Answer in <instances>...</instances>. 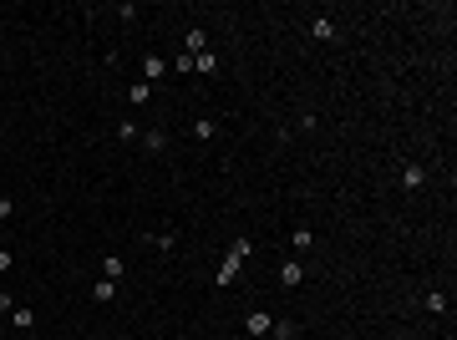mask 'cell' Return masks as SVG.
<instances>
[{
	"label": "cell",
	"mask_w": 457,
	"mask_h": 340,
	"mask_svg": "<svg viewBox=\"0 0 457 340\" xmlns=\"http://www.w3.org/2000/svg\"><path fill=\"white\" fill-rule=\"evenodd\" d=\"M249 254H254V244H249V239H234V244H229V254H224V264H219V274H213V285H219V290H224V285H234V274H239V264H244Z\"/></svg>",
	"instance_id": "6da1fadb"
},
{
	"label": "cell",
	"mask_w": 457,
	"mask_h": 340,
	"mask_svg": "<svg viewBox=\"0 0 457 340\" xmlns=\"http://www.w3.org/2000/svg\"><path fill=\"white\" fill-rule=\"evenodd\" d=\"M427 168L422 163H402V188H406V193H417V188H427Z\"/></svg>",
	"instance_id": "7a4b0ae2"
},
{
	"label": "cell",
	"mask_w": 457,
	"mask_h": 340,
	"mask_svg": "<svg viewBox=\"0 0 457 340\" xmlns=\"http://www.w3.org/2000/svg\"><path fill=\"white\" fill-rule=\"evenodd\" d=\"M279 285H285V290H300V285H305V264H300V259H285V264H279Z\"/></svg>",
	"instance_id": "3957f363"
},
{
	"label": "cell",
	"mask_w": 457,
	"mask_h": 340,
	"mask_svg": "<svg viewBox=\"0 0 457 340\" xmlns=\"http://www.w3.org/2000/svg\"><path fill=\"white\" fill-rule=\"evenodd\" d=\"M143 239L158 249V254H173V249H178V229H158V233H143Z\"/></svg>",
	"instance_id": "277c9868"
},
{
	"label": "cell",
	"mask_w": 457,
	"mask_h": 340,
	"mask_svg": "<svg viewBox=\"0 0 457 340\" xmlns=\"http://www.w3.org/2000/svg\"><path fill=\"white\" fill-rule=\"evenodd\" d=\"M310 36H315V41H340V26H336L331 15H315V20H310Z\"/></svg>",
	"instance_id": "5b68a950"
},
{
	"label": "cell",
	"mask_w": 457,
	"mask_h": 340,
	"mask_svg": "<svg viewBox=\"0 0 457 340\" xmlns=\"http://www.w3.org/2000/svg\"><path fill=\"white\" fill-rule=\"evenodd\" d=\"M138 142L147 147V153H168V132H163V127H147V132H138Z\"/></svg>",
	"instance_id": "8992f818"
},
{
	"label": "cell",
	"mask_w": 457,
	"mask_h": 340,
	"mask_svg": "<svg viewBox=\"0 0 457 340\" xmlns=\"http://www.w3.org/2000/svg\"><path fill=\"white\" fill-rule=\"evenodd\" d=\"M6 320H11L20 335H31V330H36V315H31V305H15V310L6 315Z\"/></svg>",
	"instance_id": "52a82bcc"
},
{
	"label": "cell",
	"mask_w": 457,
	"mask_h": 340,
	"mask_svg": "<svg viewBox=\"0 0 457 340\" xmlns=\"http://www.w3.org/2000/svg\"><path fill=\"white\" fill-rule=\"evenodd\" d=\"M447 305H452L447 290H427V294H422V310H427V315H447Z\"/></svg>",
	"instance_id": "ba28073f"
},
{
	"label": "cell",
	"mask_w": 457,
	"mask_h": 340,
	"mask_svg": "<svg viewBox=\"0 0 457 340\" xmlns=\"http://www.w3.org/2000/svg\"><path fill=\"white\" fill-rule=\"evenodd\" d=\"M270 325H274V320H270L265 310H249V315H244V330H249V340H254V335H270Z\"/></svg>",
	"instance_id": "9c48e42d"
},
{
	"label": "cell",
	"mask_w": 457,
	"mask_h": 340,
	"mask_svg": "<svg viewBox=\"0 0 457 340\" xmlns=\"http://www.w3.org/2000/svg\"><path fill=\"white\" fill-rule=\"evenodd\" d=\"M163 72H168L163 56H147V61H143V81H147V87H152V81H163Z\"/></svg>",
	"instance_id": "30bf717a"
},
{
	"label": "cell",
	"mask_w": 457,
	"mask_h": 340,
	"mask_svg": "<svg viewBox=\"0 0 457 340\" xmlns=\"http://www.w3.org/2000/svg\"><path fill=\"white\" fill-rule=\"evenodd\" d=\"M122 274H127V264L117 259V254H107V259H102V280H117L122 285Z\"/></svg>",
	"instance_id": "8fae6325"
},
{
	"label": "cell",
	"mask_w": 457,
	"mask_h": 340,
	"mask_svg": "<svg viewBox=\"0 0 457 340\" xmlns=\"http://www.w3.org/2000/svg\"><path fill=\"white\" fill-rule=\"evenodd\" d=\"M300 335V320H274L270 325V340H295Z\"/></svg>",
	"instance_id": "7c38bea8"
},
{
	"label": "cell",
	"mask_w": 457,
	"mask_h": 340,
	"mask_svg": "<svg viewBox=\"0 0 457 340\" xmlns=\"http://www.w3.org/2000/svg\"><path fill=\"white\" fill-rule=\"evenodd\" d=\"M92 300H97V305L117 300V280H97V285H92Z\"/></svg>",
	"instance_id": "4fadbf2b"
},
{
	"label": "cell",
	"mask_w": 457,
	"mask_h": 340,
	"mask_svg": "<svg viewBox=\"0 0 457 340\" xmlns=\"http://www.w3.org/2000/svg\"><path fill=\"white\" fill-rule=\"evenodd\" d=\"M127 102H133V107H147V102H152V87H147V81H133V87H127Z\"/></svg>",
	"instance_id": "5bb4252c"
},
{
	"label": "cell",
	"mask_w": 457,
	"mask_h": 340,
	"mask_svg": "<svg viewBox=\"0 0 457 340\" xmlns=\"http://www.w3.org/2000/svg\"><path fill=\"white\" fill-rule=\"evenodd\" d=\"M193 72H204V76H213V72H219V56H208V51H199V56H193Z\"/></svg>",
	"instance_id": "9a60e30c"
},
{
	"label": "cell",
	"mask_w": 457,
	"mask_h": 340,
	"mask_svg": "<svg viewBox=\"0 0 457 340\" xmlns=\"http://www.w3.org/2000/svg\"><path fill=\"white\" fill-rule=\"evenodd\" d=\"M193 137H219V122H213V117H199V122H193Z\"/></svg>",
	"instance_id": "2e32d148"
},
{
	"label": "cell",
	"mask_w": 457,
	"mask_h": 340,
	"mask_svg": "<svg viewBox=\"0 0 457 340\" xmlns=\"http://www.w3.org/2000/svg\"><path fill=\"white\" fill-rule=\"evenodd\" d=\"M290 244H295V254H305V249H310V244H315V233H310V229H305V224H300V229L290 233Z\"/></svg>",
	"instance_id": "e0dca14e"
},
{
	"label": "cell",
	"mask_w": 457,
	"mask_h": 340,
	"mask_svg": "<svg viewBox=\"0 0 457 340\" xmlns=\"http://www.w3.org/2000/svg\"><path fill=\"white\" fill-rule=\"evenodd\" d=\"M199 51H208V46H204V26H193L188 31V56H199Z\"/></svg>",
	"instance_id": "ac0fdd59"
},
{
	"label": "cell",
	"mask_w": 457,
	"mask_h": 340,
	"mask_svg": "<svg viewBox=\"0 0 457 340\" xmlns=\"http://www.w3.org/2000/svg\"><path fill=\"white\" fill-rule=\"evenodd\" d=\"M138 132H143L138 122H122V127H117V137H122V142H138Z\"/></svg>",
	"instance_id": "d6986e66"
},
{
	"label": "cell",
	"mask_w": 457,
	"mask_h": 340,
	"mask_svg": "<svg viewBox=\"0 0 457 340\" xmlns=\"http://www.w3.org/2000/svg\"><path fill=\"white\" fill-rule=\"evenodd\" d=\"M11 269H15V254H11V249H0V274H11Z\"/></svg>",
	"instance_id": "ffe728a7"
},
{
	"label": "cell",
	"mask_w": 457,
	"mask_h": 340,
	"mask_svg": "<svg viewBox=\"0 0 457 340\" xmlns=\"http://www.w3.org/2000/svg\"><path fill=\"white\" fill-rule=\"evenodd\" d=\"M15 310V294H6V290H0V315H11Z\"/></svg>",
	"instance_id": "44dd1931"
},
{
	"label": "cell",
	"mask_w": 457,
	"mask_h": 340,
	"mask_svg": "<svg viewBox=\"0 0 457 340\" xmlns=\"http://www.w3.org/2000/svg\"><path fill=\"white\" fill-rule=\"evenodd\" d=\"M20 340H41V335H20Z\"/></svg>",
	"instance_id": "7402d4cb"
},
{
	"label": "cell",
	"mask_w": 457,
	"mask_h": 340,
	"mask_svg": "<svg viewBox=\"0 0 457 340\" xmlns=\"http://www.w3.org/2000/svg\"><path fill=\"white\" fill-rule=\"evenodd\" d=\"M391 340H406V335H391Z\"/></svg>",
	"instance_id": "603a6c76"
},
{
	"label": "cell",
	"mask_w": 457,
	"mask_h": 340,
	"mask_svg": "<svg viewBox=\"0 0 457 340\" xmlns=\"http://www.w3.org/2000/svg\"><path fill=\"white\" fill-rule=\"evenodd\" d=\"M254 340H270V335H254Z\"/></svg>",
	"instance_id": "cb8c5ba5"
}]
</instances>
